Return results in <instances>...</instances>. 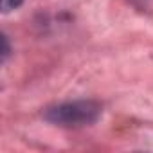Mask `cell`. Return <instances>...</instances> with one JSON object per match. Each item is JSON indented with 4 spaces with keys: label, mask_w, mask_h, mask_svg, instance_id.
<instances>
[{
    "label": "cell",
    "mask_w": 153,
    "mask_h": 153,
    "mask_svg": "<svg viewBox=\"0 0 153 153\" xmlns=\"http://www.w3.org/2000/svg\"><path fill=\"white\" fill-rule=\"evenodd\" d=\"M103 115V106L94 99H76L65 101L43 110V119L65 128H83L99 121Z\"/></svg>",
    "instance_id": "1"
},
{
    "label": "cell",
    "mask_w": 153,
    "mask_h": 153,
    "mask_svg": "<svg viewBox=\"0 0 153 153\" xmlns=\"http://www.w3.org/2000/svg\"><path fill=\"white\" fill-rule=\"evenodd\" d=\"M22 4H24V0H2V11L9 13L13 9H18Z\"/></svg>",
    "instance_id": "2"
},
{
    "label": "cell",
    "mask_w": 153,
    "mask_h": 153,
    "mask_svg": "<svg viewBox=\"0 0 153 153\" xmlns=\"http://www.w3.org/2000/svg\"><path fill=\"white\" fill-rule=\"evenodd\" d=\"M2 43H4V49H2V61H6L7 56H9V43H7V36H6V34L2 36Z\"/></svg>",
    "instance_id": "3"
}]
</instances>
